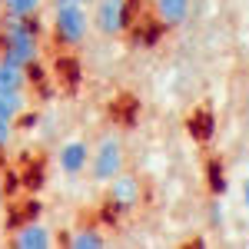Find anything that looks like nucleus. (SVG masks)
Here are the masks:
<instances>
[{"label": "nucleus", "instance_id": "1", "mask_svg": "<svg viewBox=\"0 0 249 249\" xmlns=\"http://www.w3.org/2000/svg\"><path fill=\"white\" fill-rule=\"evenodd\" d=\"M93 27L87 0H53V37L63 47H80Z\"/></svg>", "mask_w": 249, "mask_h": 249}, {"label": "nucleus", "instance_id": "2", "mask_svg": "<svg viewBox=\"0 0 249 249\" xmlns=\"http://www.w3.org/2000/svg\"><path fill=\"white\" fill-rule=\"evenodd\" d=\"M3 57L17 60L20 67H34L40 57V40L30 20L3 14Z\"/></svg>", "mask_w": 249, "mask_h": 249}, {"label": "nucleus", "instance_id": "3", "mask_svg": "<svg viewBox=\"0 0 249 249\" xmlns=\"http://www.w3.org/2000/svg\"><path fill=\"white\" fill-rule=\"evenodd\" d=\"M116 173H123V143L116 136H103L90 153V176L96 183H110Z\"/></svg>", "mask_w": 249, "mask_h": 249}, {"label": "nucleus", "instance_id": "4", "mask_svg": "<svg viewBox=\"0 0 249 249\" xmlns=\"http://www.w3.org/2000/svg\"><path fill=\"white\" fill-rule=\"evenodd\" d=\"M90 17L103 37H120L130 27V0H93Z\"/></svg>", "mask_w": 249, "mask_h": 249}, {"label": "nucleus", "instance_id": "5", "mask_svg": "<svg viewBox=\"0 0 249 249\" xmlns=\"http://www.w3.org/2000/svg\"><path fill=\"white\" fill-rule=\"evenodd\" d=\"M107 186H110V203H113V210L133 213L136 206H140V196H143V190H140V179H136L133 173H116Z\"/></svg>", "mask_w": 249, "mask_h": 249}, {"label": "nucleus", "instance_id": "6", "mask_svg": "<svg viewBox=\"0 0 249 249\" xmlns=\"http://www.w3.org/2000/svg\"><path fill=\"white\" fill-rule=\"evenodd\" d=\"M90 153H93V146L87 140H67L57 150V166L67 176H80L90 170Z\"/></svg>", "mask_w": 249, "mask_h": 249}, {"label": "nucleus", "instance_id": "7", "mask_svg": "<svg viewBox=\"0 0 249 249\" xmlns=\"http://www.w3.org/2000/svg\"><path fill=\"white\" fill-rule=\"evenodd\" d=\"M14 246L17 249H50L53 246V236L43 223H23L14 232Z\"/></svg>", "mask_w": 249, "mask_h": 249}, {"label": "nucleus", "instance_id": "8", "mask_svg": "<svg viewBox=\"0 0 249 249\" xmlns=\"http://www.w3.org/2000/svg\"><path fill=\"white\" fill-rule=\"evenodd\" d=\"M153 7H156V17L166 27H179L190 14V0H153Z\"/></svg>", "mask_w": 249, "mask_h": 249}, {"label": "nucleus", "instance_id": "9", "mask_svg": "<svg viewBox=\"0 0 249 249\" xmlns=\"http://www.w3.org/2000/svg\"><path fill=\"white\" fill-rule=\"evenodd\" d=\"M23 87H27V67H20L10 57H0V90H23Z\"/></svg>", "mask_w": 249, "mask_h": 249}, {"label": "nucleus", "instance_id": "10", "mask_svg": "<svg viewBox=\"0 0 249 249\" xmlns=\"http://www.w3.org/2000/svg\"><path fill=\"white\" fill-rule=\"evenodd\" d=\"M23 107H27V100H23V90H0V120H17L23 113Z\"/></svg>", "mask_w": 249, "mask_h": 249}, {"label": "nucleus", "instance_id": "11", "mask_svg": "<svg viewBox=\"0 0 249 249\" xmlns=\"http://www.w3.org/2000/svg\"><path fill=\"white\" fill-rule=\"evenodd\" d=\"M67 246L70 249H103L107 246V236L96 230H73L70 239H67Z\"/></svg>", "mask_w": 249, "mask_h": 249}, {"label": "nucleus", "instance_id": "12", "mask_svg": "<svg viewBox=\"0 0 249 249\" xmlns=\"http://www.w3.org/2000/svg\"><path fill=\"white\" fill-rule=\"evenodd\" d=\"M0 7H3V14H10V17L30 20L40 7H43V0H0Z\"/></svg>", "mask_w": 249, "mask_h": 249}, {"label": "nucleus", "instance_id": "13", "mask_svg": "<svg viewBox=\"0 0 249 249\" xmlns=\"http://www.w3.org/2000/svg\"><path fill=\"white\" fill-rule=\"evenodd\" d=\"M10 140H14V123H10V120H0V150H3Z\"/></svg>", "mask_w": 249, "mask_h": 249}, {"label": "nucleus", "instance_id": "14", "mask_svg": "<svg viewBox=\"0 0 249 249\" xmlns=\"http://www.w3.org/2000/svg\"><path fill=\"white\" fill-rule=\"evenodd\" d=\"M239 196H243V206L249 213V179H243V186H239Z\"/></svg>", "mask_w": 249, "mask_h": 249}, {"label": "nucleus", "instance_id": "15", "mask_svg": "<svg viewBox=\"0 0 249 249\" xmlns=\"http://www.w3.org/2000/svg\"><path fill=\"white\" fill-rule=\"evenodd\" d=\"M210 219H213V223H223V206H219V203H213V210H210Z\"/></svg>", "mask_w": 249, "mask_h": 249}, {"label": "nucleus", "instance_id": "16", "mask_svg": "<svg viewBox=\"0 0 249 249\" xmlns=\"http://www.w3.org/2000/svg\"><path fill=\"white\" fill-rule=\"evenodd\" d=\"M0 210H3V186H0Z\"/></svg>", "mask_w": 249, "mask_h": 249}, {"label": "nucleus", "instance_id": "17", "mask_svg": "<svg viewBox=\"0 0 249 249\" xmlns=\"http://www.w3.org/2000/svg\"><path fill=\"white\" fill-rule=\"evenodd\" d=\"M87 3H90V0H87Z\"/></svg>", "mask_w": 249, "mask_h": 249}]
</instances>
